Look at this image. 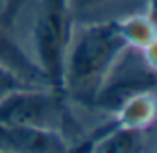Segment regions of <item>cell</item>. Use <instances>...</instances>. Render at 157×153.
Here are the masks:
<instances>
[{
	"label": "cell",
	"instance_id": "cell-1",
	"mask_svg": "<svg viewBox=\"0 0 157 153\" xmlns=\"http://www.w3.org/2000/svg\"><path fill=\"white\" fill-rule=\"evenodd\" d=\"M128 48L129 43L122 21L83 26L68 43L63 70V92H70L82 102H93L100 85L107 80L109 70Z\"/></svg>",
	"mask_w": 157,
	"mask_h": 153
},
{
	"label": "cell",
	"instance_id": "cell-2",
	"mask_svg": "<svg viewBox=\"0 0 157 153\" xmlns=\"http://www.w3.org/2000/svg\"><path fill=\"white\" fill-rule=\"evenodd\" d=\"M72 37L70 0H41L33 22V46L37 66L56 92H63V70Z\"/></svg>",
	"mask_w": 157,
	"mask_h": 153
},
{
	"label": "cell",
	"instance_id": "cell-3",
	"mask_svg": "<svg viewBox=\"0 0 157 153\" xmlns=\"http://www.w3.org/2000/svg\"><path fill=\"white\" fill-rule=\"evenodd\" d=\"M63 96L52 89L17 91L0 100V124L57 129V124L65 122Z\"/></svg>",
	"mask_w": 157,
	"mask_h": 153
},
{
	"label": "cell",
	"instance_id": "cell-4",
	"mask_svg": "<svg viewBox=\"0 0 157 153\" xmlns=\"http://www.w3.org/2000/svg\"><path fill=\"white\" fill-rule=\"evenodd\" d=\"M0 149L10 153H68L65 138L57 129L37 125H2Z\"/></svg>",
	"mask_w": 157,
	"mask_h": 153
},
{
	"label": "cell",
	"instance_id": "cell-5",
	"mask_svg": "<svg viewBox=\"0 0 157 153\" xmlns=\"http://www.w3.org/2000/svg\"><path fill=\"white\" fill-rule=\"evenodd\" d=\"M0 65H4L6 68L13 70L17 76H21L22 80H26L32 85L50 89V85H48V81L44 78L43 70L37 66L35 61H32L21 50V46L10 35V28L4 26L2 22H0Z\"/></svg>",
	"mask_w": 157,
	"mask_h": 153
},
{
	"label": "cell",
	"instance_id": "cell-6",
	"mask_svg": "<svg viewBox=\"0 0 157 153\" xmlns=\"http://www.w3.org/2000/svg\"><path fill=\"white\" fill-rule=\"evenodd\" d=\"M144 149V127L109 125L98 133L94 153H142Z\"/></svg>",
	"mask_w": 157,
	"mask_h": 153
},
{
	"label": "cell",
	"instance_id": "cell-7",
	"mask_svg": "<svg viewBox=\"0 0 157 153\" xmlns=\"http://www.w3.org/2000/svg\"><path fill=\"white\" fill-rule=\"evenodd\" d=\"M153 109H155V100L153 92H142L128 100L120 107L118 114V124L120 125H131V127H146L153 120Z\"/></svg>",
	"mask_w": 157,
	"mask_h": 153
},
{
	"label": "cell",
	"instance_id": "cell-8",
	"mask_svg": "<svg viewBox=\"0 0 157 153\" xmlns=\"http://www.w3.org/2000/svg\"><path fill=\"white\" fill-rule=\"evenodd\" d=\"M26 89H46V87H37L22 80L21 76H17L13 70L6 68L4 65H0V100L17 92V91H26Z\"/></svg>",
	"mask_w": 157,
	"mask_h": 153
},
{
	"label": "cell",
	"instance_id": "cell-9",
	"mask_svg": "<svg viewBox=\"0 0 157 153\" xmlns=\"http://www.w3.org/2000/svg\"><path fill=\"white\" fill-rule=\"evenodd\" d=\"M21 4H22V0H6L2 11H0V22L4 26L10 28L13 24V19L17 17V13L21 9Z\"/></svg>",
	"mask_w": 157,
	"mask_h": 153
},
{
	"label": "cell",
	"instance_id": "cell-10",
	"mask_svg": "<svg viewBox=\"0 0 157 153\" xmlns=\"http://www.w3.org/2000/svg\"><path fill=\"white\" fill-rule=\"evenodd\" d=\"M107 0H70V9H72V15H78V13H83V11H89L100 4H105Z\"/></svg>",
	"mask_w": 157,
	"mask_h": 153
},
{
	"label": "cell",
	"instance_id": "cell-11",
	"mask_svg": "<svg viewBox=\"0 0 157 153\" xmlns=\"http://www.w3.org/2000/svg\"><path fill=\"white\" fill-rule=\"evenodd\" d=\"M4 4H6V0H0V11H2V8H4Z\"/></svg>",
	"mask_w": 157,
	"mask_h": 153
},
{
	"label": "cell",
	"instance_id": "cell-12",
	"mask_svg": "<svg viewBox=\"0 0 157 153\" xmlns=\"http://www.w3.org/2000/svg\"><path fill=\"white\" fill-rule=\"evenodd\" d=\"M0 153H10V151H4V149H0Z\"/></svg>",
	"mask_w": 157,
	"mask_h": 153
}]
</instances>
